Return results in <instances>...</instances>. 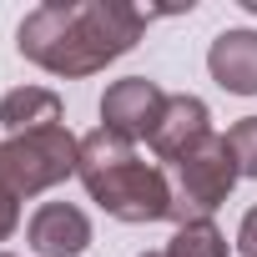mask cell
Returning a JSON list of instances; mask_svg holds the SVG:
<instances>
[{"label": "cell", "mask_w": 257, "mask_h": 257, "mask_svg": "<svg viewBox=\"0 0 257 257\" xmlns=\"http://www.w3.org/2000/svg\"><path fill=\"white\" fill-rule=\"evenodd\" d=\"M147 26H152V11H137L126 0H46L21 21L16 46L41 71L81 81L121 61L142 41Z\"/></svg>", "instance_id": "cell-1"}, {"label": "cell", "mask_w": 257, "mask_h": 257, "mask_svg": "<svg viewBox=\"0 0 257 257\" xmlns=\"http://www.w3.org/2000/svg\"><path fill=\"white\" fill-rule=\"evenodd\" d=\"M26 242L41 257H81L91 247V217L76 202H46L26 222Z\"/></svg>", "instance_id": "cell-7"}, {"label": "cell", "mask_w": 257, "mask_h": 257, "mask_svg": "<svg viewBox=\"0 0 257 257\" xmlns=\"http://www.w3.org/2000/svg\"><path fill=\"white\" fill-rule=\"evenodd\" d=\"M207 137H212V111H207V101H202V96H167V111H162L157 132H152V157L182 167Z\"/></svg>", "instance_id": "cell-6"}, {"label": "cell", "mask_w": 257, "mask_h": 257, "mask_svg": "<svg viewBox=\"0 0 257 257\" xmlns=\"http://www.w3.org/2000/svg\"><path fill=\"white\" fill-rule=\"evenodd\" d=\"M242 11H252V16H257V0H242Z\"/></svg>", "instance_id": "cell-14"}, {"label": "cell", "mask_w": 257, "mask_h": 257, "mask_svg": "<svg viewBox=\"0 0 257 257\" xmlns=\"http://www.w3.org/2000/svg\"><path fill=\"white\" fill-rule=\"evenodd\" d=\"M0 257H16V252H0Z\"/></svg>", "instance_id": "cell-16"}, {"label": "cell", "mask_w": 257, "mask_h": 257, "mask_svg": "<svg viewBox=\"0 0 257 257\" xmlns=\"http://www.w3.org/2000/svg\"><path fill=\"white\" fill-rule=\"evenodd\" d=\"M237 252L242 257H257V207H247V217L237 227Z\"/></svg>", "instance_id": "cell-13"}, {"label": "cell", "mask_w": 257, "mask_h": 257, "mask_svg": "<svg viewBox=\"0 0 257 257\" xmlns=\"http://www.w3.org/2000/svg\"><path fill=\"white\" fill-rule=\"evenodd\" d=\"M242 182V172H237V157H232V142L227 137H207L182 167H177V187H172V222L182 227V222H202V217H212L227 197H232V187Z\"/></svg>", "instance_id": "cell-4"}, {"label": "cell", "mask_w": 257, "mask_h": 257, "mask_svg": "<svg viewBox=\"0 0 257 257\" xmlns=\"http://www.w3.org/2000/svg\"><path fill=\"white\" fill-rule=\"evenodd\" d=\"M227 142H232V157H237V172L257 182V116H242V121L232 126V132H227Z\"/></svg>", "instance_id": "cell-11"}, {"label": "cell", "mask_w": 257, "mask_h": 257, "mask_svg": "<svg viewBox=\"0 0 257 257\" xmlns=\"http://www.w3.org/2000/svg\"><path fill=\"white\" fill-rule=\"evenodd\" d=\"M86 197L126 222V227H147V222H172V182L162 167L142 162L132 142L111 137L106 126L81 137V167H76Z\"/></svg>", "instance_id": "cell-2"}, {"label": "cell", "mask_w": 257, "mask_h": 257, "mask_svg": "<svg viewBox=\"0 0 257 257\" xmlns=\"http://www.w3.org/2000/svg\"><path fill=\"white\" fill-rule=\"evenodd\" d=\"M167 257H227V237L212 217L202 222H182L167 242Z\"/></svg>", "instance_id": "cell-10"}, {"label": "cell", "mask_w": 257, "mask_h": 257, "mask_svg": "<svg viewBox=\"0 0 257 257\" xmlns=\"http://www.w3.org/2000/svg\"><path fill=\"white\" fill-rule=\"evenodd\" d=\"M76 167H81V137H71L66 126H46V132L0 142V187L16 202L61 187L66 177H76Z\"/></svg>", "instance_id": "cell-3"}, {"label": "cell", "mask_w": 257, "mask_h": 257, "mask_svg": "<svg viewBox=\"0 0 257 257\" xmlns=\"http://www.w3.org/2000/svg\"><path fill=\"white\" fill-rule=\"evenodd\" d=\"M0 126H6L11 137L61 126V96L51 86H16V91L0 96Z\"/></svg>", "instance_id": "cell-9"}, {"label": "cell", "mask_w": 257, "mask_h": 257, "mask_svg": "<svg viewBox=\"0 0 257 257\" xmlns=\"http://www.w3.org/2000/svg\"><path fill=\"white\" fill-rule=\"evenodd\" d=\"M162 111H167V91L157 81H147V76H121L101 96V126L111 137L132 142V147L137 142H152Z\"/></svg>", "instance_id": "cell-5"}, {"label": "cell", "mask_w": 257, "mask_h": 257, "mask_svg": "<svg viewBox=\"0 0 257 257\" xmlns=\"http://www.w3.org/2000/svg\"><path fill=\"white\" fill-rule=\"evenodd\" d=\"M142 257H167V252H142Z\"/></svg>", "instance_id": "cell-15"}, {"label": "cell", "mask_w": 257, "mask_h": 257, "mask_svg": "<svg viewBox=\"0 0 257 257\" xmlns=\"http://www.w3.org/2000/svg\"><path fill=\"white\" fill-rule=\"evenodd\" d=\"M16 227H21V202H16L6 187H0V242H11Z\"/></svg>", "instance_id": "cell-12"}, {"label": "cell", "mask_w": 257, "mask_h": 257, "mask_svg": "<svg viewBox=\"0 0 257 257\" xmlns=\"http://www.w3.org/2000/svg\"><path fill=\"white\" fill-rule=\"evenodd\" d=\"M207 71L232 96H257V31H222L207 46Z\"/></svg>", "instance_id": "cell-8"}]
</instances>
